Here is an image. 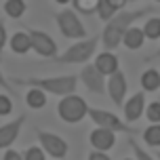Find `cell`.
I'll list each match as a JSON object with an SVG mask.
<instances>
[{"label":"cell","mask_w":160,"mask_h":160,"mask_svg":"<svg viewBox=\"0 0 160 160\" xmlns=\"http://www.w3.org/2000/svg\"><path fill=\"white\" fill-rule=\"evenodd\" d=\"M118 65H120L118 55L112 53V51H103V53H99V55L95 57V68L103 74V76H112V74H116L118 72Z\"/></svg>","instance_id":"14"},{"label":"cell","mask_w":160,"mask_h":160,"mask_svg":"<svg viewBox=\"0 0 160 160\" xmlns=\"http://www.w3.org/2000/svg\"><path fill=\"white\" fill-rule=\"evenodd\" d=\"M143 34L148 40H160V17H150L143 23Z\"/></svg>","instance_id":"22"},{"label":"cell","mask_w":160,"mask_h":160,"mask_svg":"<svg viewBox=\"0 0 160 160\" xmlns=\"http://www.w3.org/2000/svg\"><path fill=\"white\" fill-rule=\"evenodd\" d=\"M8 42L7 38V28H4V23H2V19H0V55H2V51H4V44Z\"/></svg>","instance_id":"27"},{"label":"cell","mask_w":160,"mask_h":160,"mask_svg":"<svg viewBox=\"0 0 160 160\" xmlns=\"http://www.w3.org/2000/svg\"><path fill=\"white\" fill-rule=\"evenodd\" d=\"M78 74H68V76H28V78H13V84L28 88H40L44 93L57 97H68L76 93L78 87Z\"/></svg>","instance_id":"2"},{"label":"cell","mask_w":160,"mask_h":160,"mask_svg":"<svg viewBox=\"0 0 160 160\" xmlns=\"http://www.w3.org/2000/svg\"><path fill=\"white\" fill-rule=\"evenodd\" d=\"M154 2H160V0H154Z\"/></svg>","instance_id":"36"},{"label":"cell","mask_w":160,"mask_h":160,"mask_svg":"<svg viewBox=\"0 0 160 160\" xmlns=\"http://www.w3.org/2000/svg\"><path fill=\"white\" fill-rule=\"evenodd\" d=\"M145 93H135L128 101L122 105V114H124V122L127 124H135L137 120L145 114Z\"/></svg>","instance_id":"11"},{"label":"cell","mask_w":160,"mask_h":160,"mask_svg":"<svg viewBox=\"0 0 160 160\" xmlns=\"http://www.w3.org/2000/svg\"><path fill=\"white\" fill-rule=\"evenodd\" d=\"M128 0H99V4H97V15L101 21H110L116 13H120V8H124Z\"/></svg>","instance_id":"15"},{"label":"cell","mask_w":160,"mask_h":160,"mask_svg":"<svg viewBox=\"0 0 160 160\" xmlns=\"http://www.w3.org/2000/svg\"><path fill=\"white\" fill-rule=\"evenodd\" d=\"M88 143L93 145V150L108 152V150H112L114 143H116V133L110 131V128L97 127L95 131H91V135H88Z\"/></svg>","instance_id":"13"},{"label":"cell","mask_w":160,"mask_h":160,"mask_svg":"<svg viewBox=\"0 0 160 160\" xmlns=\"http://www.w3.org/2000/svg\"><path fill=\"white\" fill-rule=\"evenodd\" d=\"M8 47L15 55H25L30 48H32V38L28 32H15L8 40Z\"/></svg>","instance_id":"17"},{"label":"cell","mask_w":160,"mask_h":160,"mask_svg":"<svg viewBox=\"0 0 160 160\" xmlns=\"http://www.w3.org/2000/svg\"><path fill=\"white\" fill-rule=\"evenodd\" d=\"M145 34H143V28H137L133 25L127 34H124V38H122V44L128 48V51H139V48L145 44Z\"/></svg>","instance_id":"16"},{"label":"cell","mask_w":160,"mask_h":160,"mask_svg":"<svg viewBox=\"0 0 160 160\" xmlns=\"http://www.w3.org/2000/svg\"><path fill=\"white\" fill-rule=\"evenodd\" d=\"M128 145H131V150H133V154H135V160H154V156L145 148H141V143L137 141V139H128Z\"/></svg>","instance_id":"23"},{"label":"cell","mask_w":160,"mask_h":160,"mask_svg":"<svg viewBox=\"0 0 160 160\" xmlns=\"http://www.w3.org/2000/svg\"><path fill=\"white\" fill-rule=\"evenodd\" d=\"M36 135H38V143L44 152L51 156V158L61 160L68 156L70 152V145L63 137H59L57 133H48V131H42V128H36Z\"/></svg>","instance_id":"7"},{"label":"cell","mask_w":160,"mask_h":160,"mask_svg":"<svg viewBox=\"0 0 160 160\" xmlns=\"http://www.w3.org/2000/svg\"><path fill=\"white\" fill-rule=\"evenodd\" d=\"M154 8L145 7V8H135V11H120L105 23L103 32H101V44H103L105 51H116V48L122 44V38L124 34L133 28V25L141 19V17L150 15Z\"/></svg>","instance_id":"1"},{"label":"cell","mask_w":160,"mask_h":160,"mask_svg":"<svg viewBox=\"0 0 160 160\" xmlns=\"http://www.w3.org/2000/svg\"><path fill=\"white\" fill-rule=\"evenodd\" d=\"M145 118L152 124H160V101H152L145 108Z\"/></svg>","instance_id":"24"},{"label":"cell","mask_w":160,"mask_h":160,"mask_svg":"<svg viewBox=\"0 0 160 160\" xmlns=\"http://www.w3.org/2000/svg\"><path fill=\"white\" fill-rule=\"evenodd\" d=\"M97 42H99V36H91V38L78 40V42H74L68 51H63L61 55L57 57V61L59 63H87L88 59L95 55Z\"/></svg>","instance_id":"3"},{"label":"cell","mask_w":160,"mask_h":160,"mask_svg":"<svg viewBox=\"0 0 160 160\" xmlns=\"http://www.w3.org/2000/svg\"><path fill=\"white\" fill-rule=\"evenodd\" d=\"M78 78L82 80V84H84L91 93H95V95H103L105 91H108V84H105V80H103V74L95 68V63L93 65H84L82 72L78 74Z\"/></svg>","instance_id":"9"},{"label":"cell","mask_w":160,"mask_h":160,"mask_svg":"<svg viewBox=\"0 0 160 160\" xmlns=\"http://www.w3.org/2000/svg\"><path fill=\"white\" fill-rule=\"evenodd\" d=\"M156 59H160V47L156 48V51H154L152 55H148V57H145L143 61H148V63H150V61H156Z\"/></svg>","instance_id":"31"},{"label":"cell","mask_w":160,"mask_h":160,"mask_svg":"<svg viewBox=\"0 0 160 160\" xmlns=\"http://www.w3.org/2000/svg\"><path fill=\"white\" fill-rule=\"evenodd\" d=\"M141 88L145 93H154V91H160V72L158 70H143L141 74Z\"/></svg>","instance_id":"18"},{"label":"cell","mask_w":160,"mask_h":160,"mask_svg":"<svg viewBox=\"0 0 160 160\" xmlns=\"http://www.w3.org/2000/svg\"><path fill=\"white\" fill-rule=\"evenodd\" d=\"M25 124V116H17L7 124H0V150H8L11 145L17 141V137L21 133V127Z\"/></svg>","instance_id":"12"},{"label":"cell","mask_w":160,"mask_h":160,"mask_svg":"<svg viewBox=\"0 0 160 160\" xmlns=\"http://www.w3.org/2000/svg\"><path fill=\"white\" fill-rule=\"evenodd\" d=\"M55 2H57V4H63V7H65V4H70V2H74V0H55Z\"/></svg>","instance_id":"32"},{"label":"cell","mask_w":160,"mask_h":160,"mask_svg":"<svg viewBox=\"0 0 160 160\" xmlns=\"http://www.w3.org/2000/svg\"><path fill=\"white\" fill-rule=\"evenodd\" d=\"M25 103L30 105L32 110H40V108H44L47 105V93L44 91H40V88H30L28 93H25Z\"/></svg>","instance_id":"19"},{"label":"cell","mask_w":160,"mask_h":160,"mask_svg":"<svg viewBox=\"0 0 160 160\" xmlns=\"http://www.w3.org/2000/svg\"><path fill=\"white\" fill-rule=\"evenodd\" d=\"M30 38H32V48L44 59H57V42L47 32H40V30H28Z\"/></svg>","instance_id":"8"},{"label":"cell","mask_w":160,"mask_h":160,"mask_svg":"<svg viewBox=\"0 0 160 160\" xmlns=\"http://www.w3.org/2000/svg\"><path fill=\"white\" fill-rule=\"evenodd\" d=\"M127 88H128L127 76L120 72V70L110 76V80H108V93H110V99H112V103L116 105V108H122V105H124Z\"/></svg>","instance_id":"10"},{"label":"cell","mask_w":160,"mask_h":160,"mask_svg":"<svg viewBox=\"0 0 160 160\" xmlns=\"http://www.w3.org/2000/svg\"><path fill=\"white\" fill-rule=\"evenodd\" d=\"M13 112V99L8 95H0V118H4Z\"/></svg>","instance_id":"26"},{"label":"cell","mask_w":160,"mask_h":160,"mask_svg":"<svg viewBox=\"0 0 160 160\" xmlns=\"http://www.w3.org/2000/svg\"><path fill=\"white\" fill-rule=\"evenodd\" d=\"M141 137L148 143V148H160V124H150L141 133Z\"/></svg>","instance_id":"21"},{"label":"cell","mask_w":160,"mask_h":160,"mask_svg":"<svg viewBox=\"0 0 160 160\" xmlns=\"http://www.w3.org/2000/svg\"><path fill=\"white\" fill-rule=\"evenodd\" d=\"M88 118L93 120L95 127L110 128L114 133H135V127H128L124 120H120L116 114L108 112V110H99V108H88Z\"/></svg>","instance_id":"6"},{"label":"cell","mask_w":160,"mask_h":160,"mask_svg":"<svg viewBox=\"0 0 160 160\" xmlns=\"http://www.w3.org/2000/svg\"><path fill=\"white\" fill-rule=\"evenodd\" d=\"M128 2H139V0H128Z\"/></svg>","instance_id":"35"},{"label":"cell","mask_w":160,"mask_h":160,"mask_svg":"<svg viewBox=\"0 0 160 160\" xmlns=\"http://www.w3.org/2000/svg\"><path fill=\"white\" fill-rule=\"evenodd\" d=\"M23 160H47V152L38 145H30L23 152Z\"/></svg>","instance_id":"25"},{"label":"cell","mask_w":160,"mask_h":160,"mask_svg":"<svg viewBox=\"0 0 160 160\" xmlns=\"http://www.w3.org/2000/svg\"><path fill=\"white\" fill-rule=\"evenodd\" d=\"M2 160H23V154H19V152L8 148L7 152H4V156H2Z\"/></svg>","instance_id":"29"},{"label":"cell","mask_w":160,"mask_h":160,"mask_svg":"<svg viewBox=\"0 0 160 160\" xmlns=\"http://www.w3.org/2000/svg\"><path fill=\"white\" fill-rule=\"evenodd\" d=\"M0 88H4L7 93H13V82H8V78L2 74V70H0Z\"/></svg>","instance_id":"28"},{"label":"cell","mask_w":160,"mask_h":160,"mask_svg":"<svg viewBox=\"0 0 160 160\" xmlns=\"http://www.w3.org/2000/svg\"><path fill=\"white\" fill-rule=\"evenodd\" d=\"M25 8H28V4H25L23 0H7L4 2V13H7L11 19H21L25 13Z\"/></svg>","instance_id":"20"},{"label":"cell","mask_w":160,"mask_h":160,"mask_svg":"<svg viewBox=\"0 0 160 160\" xmlns=\"http://www.w3.org/2000/svg\"><path fill=\"white\" fill-rule=\"evenodd\" d=\"M55 21H57V28L63 38H70V40H84L87 38V30L80 21V17L76 15V11L72 8H63L55 15Z\"/></svg>","instance_id":"5"},{"label":"cell","mask_w":160,"mask_h":160,"mask_svg":"<svg viewBox=\"0 0 160 160\" xmlns=\"http://www.w3.org/2000/svg\"><path fill=\"white\" fill-rule=\"evenodd\" d=\"M156 158H158V160H160V152H156Z\"/></svg>","instance_id":"33"},{"label":"cell","mask_w":160,"mask_h":160,"mask_svg":"<svg viewBox=\"0 0 160 160\" xmlns=\"http://www.w3.org/2000/svg\"><path fill=\"white\" fill-rule=\"evenodd\" d=\"M122 160H135V158H122Z\"/></svg>","instance_id":"34"},{"label":"cell","mask_w":160,"mask_h":160,"mask_svg":"<svg viewBox=\"0 0 160 160\" xmlns=\"http://www.w3.org/2000/svg\"><path fill=\"white\" fill-rule=\"evenodd\" d=\"M57 114L59 118L68 122V124H76L80 120L88 116V103L78 95H68V97H61L59 103H57Z\"/></svg>","instance_id":"4"},{"label":"cell","mask_w":160,"mask_h":160,"mask_svg":"<svg viewBox=\"0 0 160 160\" xmlns=\"http://www.w3.org/2000/svg\"><path fill=\"white\" fill-rule=\"evenodd\" d=\"M88 160H112L105 152H99V150H93V152L88 154Z\"/></svg>","instance_id":"30"}]
</instances>
